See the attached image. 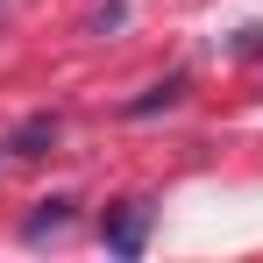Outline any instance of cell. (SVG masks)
<instances>
[{"label": "cell", "instance_id": "1", "mask_svg": "<svg viewBox=\"0 0 263 263\" xmlns=\"http://www.w3.org/2000/svg\"><path fill=\"white\" fill-rule=\"evenodd\" d=\"M100 242H107L114 256H142V249H149V206H142V199L114 206V214L100 220Z\"/></svg>", "mask_w": 263, "mask_h": 263}, {"label": "cell", "instance_id": "6", "mask_svg": "<svg viewBox=\"0 0 263 263\" xmlns=\"http://www.w3.org/2000/svg\"><path fill=\"white\" fill-rule=\"evenodd\" d=\"M0 164H7V142H0Z\"/></svg>", "mask_w": 263, "mask_h": 263}, {"label": "cell", "instance_id": "4", "mask_svg": "<svg viewBox=\"0 0 263 263\" xmlns=\"http://www.w3.org/2000/svg\"><path fill=\"white\" fill-rule=\"evenodd\" d=\"M185 86H192L185 71H171V79H157L149 92H135V100H128V121H142V114H157V107H178V100H185Z\"/></svg>", "mask_w": 263, "mask_h": 263}, {"label": "cell", "instance_id": "5", "mask_svg": "<svg viewBox=\"0 0 263 263\" xmlns=\"http://www.w3.org/2000/svg\"><path fill=\"white\" fill-rule=\"evenodd\" d=\"M228 50H235V57H263V22H256V29H242Z\"/></svg>", "mask_w": 263, "mask_h": 263}, {"label": "cell", "instance_id": "3", "mask_svg": "<svg viewBox=\"0 0 263 263\" xmlns=\"http://www.w3.org/2000/svg\"><path fill=\"white\" fill-rule=\"evenodd\" d=\"M71 214H79V199H64V192H57V199H43V206L29 214V228H22V242H50V235H64V228H71Z\"/></svg>", "mask_w": 263, "mask_h": 263}, {"label": "cell", "instance_id": "2", "mask_svg": "<svg viewBox=\"0 0 263 263\" xmlns=\"http://www.w3.org/2000/svg\"><path fill=\"white\" fill-rule=\"evenodd\" d=\"M57 128H64V121H57V114H29V121H22V128L7 135V157H43L50 142H57Z\"/></svg>", "mask_w": 263, "mask_h": 263}]
</instances>
